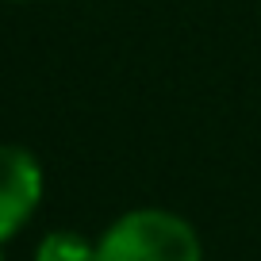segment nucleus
<instances>
[{
    "label": "nucleus",
    "mask_w": 261,
    "mask_h": 261,
    "mask_svg": "<svg viewBox=\"0 0 261 261\" xmlns=\"http://www.w3.org/2000/svg\"><path fill=\"white\" fill-rule=\"evenodd\" d=\"M96 261H204V242L185 215L135 207L96 238Z\"/></svg>",
    "instance_id": "1"
},
{
    "label": "nucleus",
    "mask_w": 261,
    "mask_h": 261,
    "mask_svg": "<svg viewBox=\"0 0 261 261\" xmlns=\"http://www.w3.org/2000/svg\"><path fill=\"white\" fill-rule=\"evenodd\" d=\"M42 200V165L31 150L0 142V242L31 223Z\"/></svg>",
    "instance_id": "2"
},
{
    "label": "nucleus",
    "mask_w": 261,
    "mask_h": 261,
    "mask_svg": "<svg viewBox=\"0 0 261 261\" xmlns=\"http://www.w3.org/2000/svg\"><path fill=\"white\" fill-rule=\"evenodd\" d=\"M35 261H96V242L77 230H50L35 246Z\"/></svg>",
    "instance_id": "3"
},
{
    "label": "nucleus",
    "mask_w": 261,
    "mask_h": 261,
    "mask_svg": "<svg viewBox=\"0 0 261 261\" xmlns=\"http://www.w3.org/2000/svg\"><path fill=\"white\" fill-rule=\"evenodd\" d=\"M0 261H4V253H0Z\"/></svg>",
    "instance_id": "4"
}]
</instances>
